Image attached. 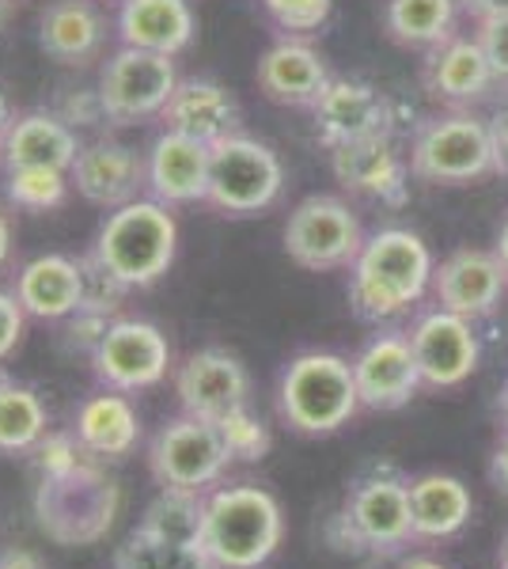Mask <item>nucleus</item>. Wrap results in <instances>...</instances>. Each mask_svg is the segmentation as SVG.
Segmentation results:
<instances>
[{
    "instance_id": "1",
    "label": "nucleus",
    "mask_w": 508,
    "mask_h": 569,
    "mask_svg": "<svg viewBox=\"0 0 508 569\" xmlns=\"http://www.w3.org/2000/svg\"><path fill=\"white\" fill-rule=\"evenodd\" d=\"M432 251L410 228H380L349 266V308L365 323H391L432 289Z\"/></svg>"
},
{
    "instance_id": "2",
    "label": "nucleus",
    "mask_w": 508,
    "mask_h": 569,
    "mask_svg": "<svg viewBox=\"0 0 508 569\" xmlns=\"http://www.w3.org/2000/svg\"><path fill=\"white\" fill-rule=\"evenodd\" d=\"M285 539V512L255 482H217L206 490L201 550L212 569H262Z\"/></svg>"
},
{
    "instance_id": "3",
    "label": "nucleus",
    "mask_w": 508,
    "mask_h": 569,
    "mask_svg": "<svg viewBox=\"0 0 508 569\" xmlns=\"http://www.w3.org/2000/svg\"><path fill=\"white\" fill-rule=\"evenodd\" d=\"M88 254L103 262L129 292L152 289L160 278H168L179 254V220L163 201L137 198L110 209Z\"/></svg>"
},
{
    "instance_id": "4",
    "label": "nucleus",
    "mask_w": 508,
    "mask_h": 569,
    "mask_svg": "<svg viewBox=\"0 0 508 569\" xmlns=\"http://www.w3.org/2000/svg\"><path fill=\"white\" fill-rule=\"evenodd\" d=\"M277 407L289 429L303 437L338 433L360 410L353 361L322 350L292 357L277 383Z\"/></svg>"
},
{
    "instance_id": "5",
    "label": "nucleus",
    "mask_w": 508,
    "mask_h": 569,
    "mask_svg": "<svg viewBox=\"0 0 508 569\" xmlns=\"http://www.w3.org/2000/svg\"><path fill=\"white\" fill-rule=\"evenodd\" d=\"M118 493L114 479H107L91 456H84L72 471L39 479L34 493V517L46 539L61 547H91L107 536L118 517Z\"/></svg>"
},
{
    "instance_id": "6",
    "label": "nucleus",
    "mask_w": 508,
    "mask_h": 569,
    "mask_svg": "<svg viewBox=\"0 0 508 569\" xmlns=\"http://www.w3.org/2000/svg\"><path fill=\"white\" fill-rule=\"evenodd\" d=\"M410 176L432 187H467L497 176L489 118L475 110H440L410 137Z\"/></svg>"
},
{
    "instance_id": "7",
    "label": "nucleus",
    "mask_w": 508,
    "mask_h": 569,
    "mask_svg": "<svg viewBox=\"0 0 508 569\" xmlns=\"http://www.w3.org/2000/svg\"><path fill=\"white\" fill-rule=\"evenodd\" d=\"M285 194V163L251 133H232L212 144L206 206L220 217H258Z\"/></svg>"
},
{
    "instance_id": "8",
    "label": "nucleus",
    "mask_w": 508,
    "mask_h": 569,
    "mask_svg": "<svg viewBox=\"0 0 508 569\" xmlns=\"http://www.w3.org/2000/svg\"><path fill=\"white\" fill-rule=\"evenodd\" d=\"M281 240H285V254L300 270L330 273V270H349L368 236L346 198L308 194L292 206Z\"/></svg>"
},
{
    "instance_id": "9",
    "label": "nucleus",
    "mask_w": 508,
    "mask_h": 569,
    "mask_svg": "<svg viewBox=\"0 0 508 569\" xmlns=\"http://www.w3.org/2000/svg\"><path fill=\"white\" fill-rule=\"evenodd\" d=\"M145 460H149V471L160 490L206 493L225 479L232 452H228L217 421L179 415L156 429Z\"/></svg>"
},
{
    "instance_id": "10",
    "label": "nucleus",
    "mask_w": 508,
    "mask_h": 569,
    "mask_svg": "<svg viewBox=\"0 0 508 569\" xmlns=\"http://www.w3.org/2000/svg\"><path fill=\"white\" fill-rule=\"evenodd\" d=\"M175 58L152 50L118 46L99 69V103L110 126H141L163 114L179 84Z\"/></svg>"
},
{
    "instance_id": "11",
    "label": "nucleus",
    "mask_w": 508,
    "mask_h": 569,
    "mask_svg": "<svg viewBox=\"0 0 508 569\" xmlns=\"http://www.w3.org/2000/svg\"><path fill=\"white\" fill-rule=\"evenodd\" d=\"M99 388L137 395L160 388L171 372V342L149 319H114L99 350L88 357Z\"/></svg>"
},
{
    "instance_id": "12",
    "label": "nucleus",
    "mask_w": 508,
    "mask_h": 569,
    "mask_svg": "<svg viewBox=\"0 0 508 569\" xmlns=\"http://www.w3.org/2000/svg\"><path fill=\"white\" fill-rule=\"evenodd\" d=\"M341 517L353 528L360 550L391 555V550L406 547L414 539L410 479H402L395 467H372L349 486Z\"/></svg>"
},
{
    "instance_id": "13",
    "label": "nucleus",
    "mask_w": 508,
    "mask_h": 569,
    "mask_svg": "<svg viewBox=\"0 0 508 569\" xmlns=\"http://www.w3.org/2000/svg\"><path fill=\"white\" fill-rule=\"evenodd\" d=\"M410 350L414 361H418L425 388L451 391L475 376L478 357H482V342H478L470 319L445 308H432L418 316V323L410 327Z\"/></svg>"
},
{
    "instance_id": "14",
    "label": "nucleus",
    "mask_w": 508,
    "mask_h": 569,
    "mask_svg": "<svg viewBox=\"0 0 508 569\" xmlns=\"http://www.w3.org/2000/svg\"><path fill=\"white\" fill-rule=\"evenodd\" d=\"M311 122H316L319 141L335 149V144L395 133V103L360 77H330V84L311 107Z\"/></svg>"
},
{
    "instance_id": "15",
    "label": "nucleus",
    "mask_w": 508,
    "mask_h": 569,
    "mask_svg": "<svg viewBox=\"0 0 508 569\" xmlns=\"http://www.w3.org/2000/svg\"><path fill=\"white\" fill-rule=\"evenodd\" d=\"M327 152H330V176L338 179L341 190L384 201L391 209H402L410 201V160L399 152L395 133L335 144Z\"/></svg>"
},
{
    "instance_id": "16",
    "label": "nucleus",
    "mask_w": 508,
    "mask_h": 569,
    "mask_svg": "<svg viewBox=\"0 0 508 569\" xmlns=\"http://www.w3.org/2000/svg\"><path fill=\"white\" fill-rule=\"evenodd\" d=\"M175 395H179L182 415L220 421L232 410L247 407L251 376H247L236 353L220 350V346H206V350H193L175 369Z\"/></svg>"
},
{
    "instance_id": "17",
    "label": "nucleus",
    "mask_w": 508,
    "mask_h": 569,
    "mask_svg": "<svg viewBox=\"0 0 508 569\" xmlns=\"http://www.w3.org/2000/svg\"><path fill=\"white\" fill-rule=\"evenodd\" d=\"M429 292L437 300V308L456 311V316L478 323V319H489L501 308L508 292V273L494 251L459 247V251H451L448 259L437 262Z\"/></svg>"
},
{
    "instance_id": "18",
    "label": "nucleus",
    "mask_w": 508,
    "mask_h": 569,
    "mask_svg": "<svg viewBox=\"0 0 508 569\" xmlns=\"http://www.w3.org/2000/svg\"><path fill=\"white\" fill-rule=\"evenodd\" d=\"M72 190L99 209H118L129 201L145 198L149 176H145V152L133 144L118 141V137H96L84 141L77 152V163L69 168Z\"/></svg>"
},
{
    "instance_id": "19",
    "label": "nucleus",
    "mask_w": 508,
    "mask_h": 569,
    "mask_svg": "<svg viewBox=\"0 0 508 569\" xmlns=\"http://www.w3.org/2000/svg\"><path fill=\"white\" fill-rule=\"evenodd\" d=\"M421 84L429 91V99H437L440 107L470 110L494 96V88H501V80H497L494 66H489L478 34H451L448 42H440L437 50L425 53Z\"/></svg>"
},
{
    "instance_id": "20",
    "label": "nucleus",
    "mask_w": 508,
    "mask_h": 569,
    "mask_svg": "<svg viewBox=\"0 0 508 569\" xmlns=\"http://www.w3.org/2000/svg\"><path fill=\"white\" fill-rule=\"evenodd\" d=\"M353 376L365 410H402L425 388L410 350V335L402 330H384L368 338L353 357Z\"/></svg>"
},
{
    "instance_id": "21",
    "label": "nucleus",
    "mask_w": 508,
    "mask_h": 569,
    "mask_svg": "<svg viewBox=\"0 0 508 569\" xmlns=\"http://www.w3.org/2000/svg\"><path fill=\"white\" fill-rule=\"evenodd\" d=\"M330 77L335 72H330L327 58L308 39H297V34H281L273 46H266L255 69L258 91L270 103L297 110L316 107V99L330 84Z\"/></svg>"
},
{
    "instance_id": "22",
    "label": "nucleus",
    "mask_w": 508,
    "mask_h": 569,
    "mask_svg": "<svg viewBox=\"0 0 508 569\" xmlns=\"http://www.w3.org/2000/svg\"><path fill=\"white\" fill-rule=\"evenodd\" d=\"M209 163L212 144L193 141L187 133L163 130L145 152V176L149 190L145 194L163 201V206H198L209 194Z\"/></svg>"
},
{
    "instance_id": "23",
    "label": "nucleus",
    "mask_w": 508,
    "mask_h": 569,
    "mask_svg": "<svg viewBox=\"0 0 508 569\" xmlns=\"http://www.w3.org/2000/svg\"><path fill=\"white\" fill-rule=\"evenodd\" d=\"M163 130L187 133L193 141L217 144L225 137L243 130V107L220 80L212 77H182L175 84V96L168 99L160 114Z\"/></svg>"
},
{
    "instance_id": "24",
    "label": "nucleus",
    "mask_w": 508,
    "mask_h": 569,
    "mask_svg": "<svg viewBox=\"0 0 508 569\" xmlns=\"http://www.w3.org/2000/svg\"><path fill=\"white\" fill-rule=\"evenodd\" d=\"M110 20L96 0H53L39 20V46L50 61L84 69L103 58Z\"/></svg>"
},
{
    "instance_id": "25",
    "label": "nucleus",
    "mask_w": 508,
    "mask_h": 569,
    "mask_svg": "<svg viewBox=\"0 0 508 569\" xmlns=\"http://www.w3.org/2000/svg\"><path fill=\"white\" fill-rule=\"evenodd\" d=\"M12 292L23 305L27 319L64 323L72 311H80V300H84V270L72 254H39L16 270Z\"/></svg>"
},
{
    "instance_id": "26",
    "label": "nucleus",
    "mask_w": 508,
    "mask_h": 569,
    "mask_svg": "<svg viewBox=\"0 0 508 569\" xmlns=\"http://www.w3.org/2000/svg\"><path fill=\"white\" fill-rule=\"evenodd\" d=\"M80 137L69 122H61L50 107L42 110H23L8 122V130L0 133V163L4 171L12 168H58L69 171L77 163Z\"/></svg>"
},
{
    "instance_id": "27",
    "label": "nucleus",
    "mask_w": 508,
    "mask_h": 569,
    "mask_svg": "<svg viewBox=\"0 0 508 569\" xmlns=\"http://www.w3.org/2000/svg\"><path fill=\"white\" fill-rule=\"evenodd\" d=\"M114 31L122 46L179 58L198 34V16L190 0H122Z\"/></svg>"
},
{
    "instance_id": "28",
    "label": "nucleus",
    "mask_w": 508,
    "mask_h": 569,
    "mask_svg": "<svg viewBox=\"0 0 508 569\" xmlns=\"http://www.w3.org/2000/svg\"><path fill=\"white\" fill-rule=\"evenodd\" d=\"M72 437L91 460H126L141 445V415L122 391H99L72 415Z\"/></svg>"
},
{
    "instance_id": "29",
    "label": "nucleus",
    "mask_w": 508,
    "mask_h": 569,
    "mask_svg": "<svg viewBox=\"0 0 508 569\" xmlns=\"http://www.w3.org/2000/svg\"><path fill=\"white\" fill-rule=\"evenodd\" d=\"M475 498L456 475H418L410 479V517L414 539H448L467 528Z\"/></svg>"
},
{
    "instance_id": "30",
    "label": "nucleus",
    "mask_w": 508,
    "mask_h": 569,
    "mask_svg": "<svg viewBox=\"0 0 508 569\" xmlns=\"http://www.w3.org/2000/svg\"><path fill=\"white\" fill-rule=\"evenodd\" d=\"M459 0H384V31L402 50H437L459 23Z\"/></svg>"
},
{
    "instance_id": "31",
    "label": "nucleus",
    "mask_w": 508,
    "mask_h": 569,
    "mask_svg": "<svg viewBox=\"0 0 508 569\" xmlns=\"http://www.w3.org/2000/svg\"><path fill=\"white\" fill-rule=\"evenodd\" d=\"M50 433V415L39 391L0 365V456H31Z\"/></svg>"
},
{
    "instance_id": "32",
    "label": "nucleus",
    "mask_w": 508,
    "mask_h": 569,
    "mask_svg": "<svg viewBox=\"0 0 508 569\" xmlns=\"http://www.w3.org/2000/svg\"><path fill=\"white\" fill-rule=\"evenodd\" d=\"M114 569H212L206 550L190 543H175L156 531L133 528L114 550Z\"/></svg>"
},
{
    "instance_id": "33",
    "label": "nucleus",
    "mask_w": 508,
    "mask_h": 569,
    "mask_svg": "<svg viewBox=\"0 0 508 569\" xmlns=\"http://www.w3.org/2000/svg\"><path fill=\"white\" fill-rule=\"evenodd\" d=\"M201 520H206V493L193 490H160L149 509H145L141 525L145 531H156L175 543L201 547Z\"/></svg>"
},
{
    "instance_id": "34",
    "label": "nucleus",
    "mask_w": 508,
    "mask_h": 569,
    "mask_svg": "<svg viewBox=\"0 0 508 569\" xmlns=\"http://www.w3.org/2000/svg\"><path fill=\"white\" fill-rule=\"evenodd\" d=\"M72 179L58 168H12L4 171V198L8 206L23 213H53L69 201Z\"/></svg>"
},
{
    "instance_id": "35",
    "label": "nucleus",
    "mask_w": 508,
    "mask_h": 569,
    "mask_svg": "<svg viewBox=\"0 0 508 569\" xmlns=\"http://www.w3.org/2000/svg\"><path fill=\"white\" fill-rule=\"evenodd\" d=\"M220 437H225L228 452H232V460L239 463H258L270 456V429L262 426V418H255L247 407L232 410V415H225L217 421Z\"/></svg>"
},
{
    "instance_id": "36",
    "label": "nucleus",
    "mask_w": 508,
    "mask_h": 569,
    "mask_svg": "<svg viewBox=\"0 0 508 569\" xmlns=\"http://www.w3.org/2000/svg\"><path fill=\"white\" fill-rule=\"evenodd\" d=\"M262 12L281 34H297V39H311L327 27L335 0H262Z\"/></svg>"
},
{
    "instance_id": "37",
    "label": "nucleus",
    "mask_w": 508,
    "mask_h": 569,
    "mask_svg": "<svg viewBox=\"0 0 508 569\" xmlns=\"http://www.w3.org/2000/svg\"><path fill=\"white\" fill-rule=\"evenodd\" d=\"M80 270H84V300H80V308L96 311V316H107V319H118V311H122L129 297L126 284L118 281L103 262L91 259V254L80 259Z\"/></svg>"
},
{
    "instance_id": "38",
    "label": "nucleus",
    "mask_w": 508,
    "mask_h": 569,
    "mask_svg": "<svg viewBox=\"0 0 508 569\" xmlns=\"http://www.w3.org/2000/svg\"><path fill=\"white\" fill-rule=\"evenodd\" d=\"M84 448H80V440L72 437V429H50L39 448L31 452L34 467H39V479H53V475H64L72 471L80 460H84Z\"/></svg>"
},
{
    "instance_id": "39",
    "label": "nucleus",
    "mask_w": 508,
    "mask_h": 569,
    "mask_svg": "<svg viewBox=\"0 0 508 569\" xmlns=\"http://www.w3.org/2000/svg\"><path fill=\"white\" fill-rule=\"evenodd\" d=\"M50 110L61 122H69L72 130H88V126L107 122L103 103H99V88H61V96L53 99Z\"/></svg>"
},
{
    "instance_id": "40",
    "label": "nucleus",
    "mask_w": 508,
    "mask_h": 569,
    "mask_svg": "<svg viewBox=\"0 0 508 569\" xmlns=\"http://www.w3.org/2000/svg\"><path fill=\"white\" fill-rule=\"evenodd\" d=\"M114 323V319H107V316H96V311H72L69 319L61 323V346L69 353H84L91 357L99 350V342H103V335H107V327Z\"/></svg>"
},
{
    "instance_id": "41",
    "label": "nucleus",
    "mask_w": 508,
    "mask_h": 569,
    "mask_svg": "<svg viewBox=\"0 0 508 569\" xmlns=\"http://www.w3.org/2000/svg\"><path fill=\"white\" fill-rule=\"evenodd\" d=\"M23 330H27V311L16 300L12 289H0V365L8 361L23 342Z\"/></svg>"
},
{
    "instance_id": "42",
    "label": "nucleus",
    "mask_w": 508,
    "mask_h": 569,
    "mask_svg": "<svg viewBox=\"0 0 508 569\" xmlns=\"http://www.w3.org/2000/svg\"><path fill=\"white\" fill-rule=\"evenodd\" d=\"M475 34H478V42H482V50H486L489 66H494V72H497V80L508 84V16H505V20L478 23Z\"/></svg>"
},
{
    "instance_id": "43",
    "label": "nucleus",
    "mask_w": 508,
    "mask_h": 569,
    "mask_svg": "<svg viewBox=\"0 0 508 569\" xmlns=\"http://www.w3.org/2000/svg\"><path fill=\"white\" fill-rule=\"evenodd\" d=\"M489 137H494V163H497V176L508 179V103L497 107V114L489 118Z\"/></svg>"
},
{
    "instance_id": "44",
    "label": "nucleus",
    "mask_w": 508,
    "mask_h": 569,
    "mask_svg": "<svg viewBox=\"0 0 508 569\" xmlns=\"http://www.w3.org/2000/svg\"><path fill=\"white\" fill-rule=\"evenodd\" d=\"M459 12L478 27V23H489V20H505L508 0H459Z\"/></svg>"
},
{
    "instance_id": "45",
    "label": "nucleus",
    "mask_w": 508,
    "mask_h": 569,
    "mask_svg": "<svg viewBox=\"0 0 508 569\" xmlns=\"http://www.w3.org/2000/svg\"><path fill=\"white\" fill-rule=\"evenodd\" d=\"M489 479H494L508 493V433L497 440L494 456H489Z\"/></svg>"
},
{
    "instance_id": "46",
    "label": "nucleus",
    "mask_w": 508,
    "mask_h": 569,
    "mask_svg": "<svg viewBox=\"0 0 508 569\" xmlns=\"http://www.w3.org/2000/svg\"><path fill=\"white\" fill-rule=\"evenodd\" d=\"M0 569H42V562L31 555V550L8 547V550H0Z\"/></svg>"
},
{
    "instance_id": "47",
    "label": "nucleus",
    "mask_w": 508,
    "mask_h": 569,
    "mask_svg": "<svg viewBox=\"0 0 508 569\" xmlns=\"http://www.w3.org/2000/svg\"><path fill=\"white\" fill-rule=\"evenodd\" d=\"M12 251H16V224H12V217L0 209V270L12 262Z\"/></svg>"
},
{
    "instance_id": "48",
    "label": "nucleus",
    "mask_w": 508,
    "mask_h": 569,
    "mask_svg": "<svg viewBox=\"0 0 508 569\" xmlns=\"http://www.w3.org/2000/svg\"><path fill=\"white\" fill-rule=\"evenodd\" d=\"M494 254H497V259H501V266H505V273H508V220H505V224H501V232H497Z\"/></svg>"
},
{
    "instance_id": "49",
    "label": "nucleus",
    "mask_w": 508,
    "mask_h": 569,
    "mask_svg": "<svg viewBox=\"0 0 508 569\" xmlns=\"http://www.w3.org/2000/svg\"><path fill=\"white\" fill-rule=\"evenodd\" d=\"M12 107H8V96H4V88H0V133L8 130V122H12Z\"/></svg>"
},
{
    "instance_id": "50",
    "label": "nucleus",
    "mask_w": 508,
    "mask_h": 569,
    "mask_svg": "<svg viewBox=\"0 0 508 569\" xmlns=\"http://www.w3.org/2000/svg\"><path fill=\"white\" fill-rule=\"evenodd\" d=\"M399 569H445V566L432 562V558H410V562H402Z\"/></svg>"
},
{
    "instance_id": "51",
    "label": "nucleus",
    "mask_w": 508,
    "mask_h": 569,
    "mask_svg": "<svg viewBox=\"0 0 508 569\" xmlns=\"http://www.w3.org/2000/svg\"><path fill=\"white\" fill-rule=\"evenodd\" d=\"M497 415H501V426H505V433H508V383L501 388V399H497Z\"/></svg>"
},
{
    "instance_id": "52",
    "label": "nucleus",
    "mask_w": 508,
    "mask_h": 569,
    "mask_svg": "<svg viewBox=\"0 0 508 569\" xmlns=\"http://www.w3.org/2000/svg\"><path fill=\"white\" fill-rule=\"evenodd\" d=\"M4 20H8V0H0V27H4Z\"/></svg>"
},
{
    "instance_id": "53",
    "label": "nucleus",
    "mask_w": 508,
    "mask_h": 569,
    "mask_svg": "<svg viewBox=\"0 0 508 569\" xmlns=\"http://www.w3.org/2000/svg\"><path fill=\"white\" fill-rule=\"evenodd\" d=\"M501 569H508V539H505V547H501Z\"/></svg>"
},
{
    "instance_id": "54",
    "label": "nucleus",
    "mask_w": 508,
    "mask_h": 569,
    "mask_svg": "<svg viewBox=\"0 0 508 569\" xmlns=\"http://www.w3.org/2000/svg\"><path fill=\"white\" fill-rule=\"evenodd\" d=\"M8 4H16V0H8Z\"/></svg>"
},
{
    "instance_id": "55",
    "label": "nucleus",
    "mask_w": 508,
    "mask_h": 569,
    "mask_svg": "<svg viewBox=\"0 0 508 569\" xmlns=\"http://www.w3.org/2000/svg\"><path fill=\"white\" fill-rule=\"evenodd\" d=\"M118 4H122V0H118Z\"/></svg>"
}]
</instances>
